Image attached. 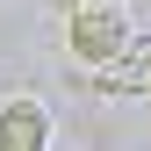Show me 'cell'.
Returning a JSON list of instances; mask_svg holds the SVG:
<instances>
[{
    "label": "cell",
    "instance_id": "1",
    "mask_svg": "<svg viewBox=\"0 0 151 151\" xmlns=\"http://www.w3.org/2000/svg\"><path fill=\"white\" fill-rule=\"evenodd\" d=\"M65 50L79 65H115L122 50H129V14L108 7V0H79L72 22H65Z\"/></svg>",
    "mask_w": 151,
    "mask_h": 151
},
{
    "label": "cell",
    "instance_id": "2",
    "mask_svg": "<svg viewBox=\"0 0 151 151\" xmlns=\"http://www.w3.org/2000/svg\"><path fill=\"white\" fill-rule=\"evenodd\" d=\"M50 144V115H43V101H7L0 108V151H43Z\"/></svg>",
    "mask_w": 151,
    "mask_h": 151
},
{
    "label": "cell",
    "instance_id": "3",
    "mask_svg": "<svg viewBox=\"0 0 151 151\" xmlns=\"http://www.w3.org/2000/svg\"><path fill=\"white\" fill-rule=\"evenodd\" d=\"M101 86L108 93H151V36H129L122 58L101 65Z\"/></svg>",
    "mask_w": 151,
    "mask_h": 151
},
{
    "label": "cell",
    "instance_id": "4",
    "mask_svg": "<svg viewBox=\"0 0 151 151\" xmlns=\"http://www.w3.org/2000/svg\"><path fill=\"white\" fill-rule=\"evenodd\" d=\"M72 7H79V0H72Z\"/></svg>",
    "mask_w": 151,
    "mask_h": 151
}]
</instances>
